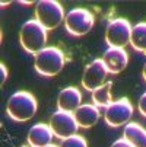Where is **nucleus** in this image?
Here are the masks:
<instances>
[{"label":"nucleus","instance_id":"f257e3e1","mask_svg":"<svg viewBox=\"0 0 146 147\" xmlns=\"http://www.w3.org/2000/svg\"><path fill=\"white\" fill-rule=\"evenodd\" d=\"M37 109H38V103L35 96L26 90H19L13 93L9 98L7 107H6V112L9 118L18 122H25L31 119L35 115Z\"/></svg>","mask_w":146,"mask_h":147},{"label":"nucleus","instance_id":"f03ea898","mask_svg":"<svg viewBox=\"0 0 146 147\" xmlns=\"http://www.w3.org/2000/svg\"><path fill=\"white\" fill-rule=\"evenodd\" d=\"M20 45L29 54H38L45 48L47 42V29L41 25L37 19L28 20L22 25L19 34Z\"/></svg>","mask_w":146,"mask_h":147},{"label":"nucleus","instance_id":"7ed1b4c3","mask_svg":"<svg viewBox=\"0 0 146 147\" xmlns=\"http://www.w3.org/2000/svg\"><path fill=\"white\" fill-rule=\"evenodd\" d=\"M35 70L44 77H53L58 74L65 66V54L60 48L45 47L35 55Z\"/></svg>","mask_w":146,"mask_h":147},{"label":"nucleus","instance_id":"20e7f679","mask_svg":"<svg viewBox=\"0 0 146 147\" xmlns=\"http://www.w3.org/2000/svg\"><path fill=\"white\" fill-rule=\"evenodd\" d=\"M35 18L47 31L56 29L66 19L65 10L56 0H41L35 5Z\"/></svg>","mask_w":146,"mask_h":147},{"label":"nucleus","instance_id":"39448f33","mask_svg":"<svg viewBox=\"0 0 146 147\" xmlns=\"http://www.w3.org/2000/svg\"><path fill=\"white\" fill-rule=\"evenodd\" d=\"M94 24H95L94 13H91V10L83 7L72 9L65 19L66 31L73 36H82L88 34L92 29Z\"/></svg>","mask_w":146,"mask_h":147},{"label":"nucleus","instance_id":"423d86ee","mask_svg":"<svg viewBox=\"0 0 146 147\" xmlns=\"http://www.w3.org/2000/svg\"><path fill=\"white\" fill-rule=\"evenodd\" d=\"M132 29L133 26L124 18L111 20L105 31V41L110 48H124L127 44H130Z\"/></svg>","mask_w":146,"mask_h":147},{"label":"nucleus","instance_id":"0eeeda50","mask_svg":"<svg viewBox=\"0 0 146 147\" xmlns=\"http://www.w3.org/2000/svg\"><path fill=\"white\" fill-rule=\"evenodd\" d=\"M133 115V105L127 98H121L114 100L104 112V119L110 127H121L124 124H129Z\"/></svg>","mask_w":146,"mask_h":147},{"label":"nucleus","instance_id":"6e6552de","mask_svg":"<svg viewBox=\"0 0 146 147\" xmlns=\"http://www.w3.org/2000/svg\"><path fill=\"white\" fill-rule=\"evenodd\" d=\"M48 125H50L53 134L60 140H65V138L75 136L77 133V128H79L75 115L72 112H65V111L54 112L50 118Z\"/></svg>","mask_w":146,"mask_h":147},{"label":"nucleus","instance_id":"1a4fd4ad","mask_svg":"<svg viewBox=\"0 0 146 147\" xmlns=\"http://www.w3.org/2000/svg\"><path fill=\"white\" fill-rule=\"evenodd\" d=\"M107 67L104 64L102 58H96L94 60L91 64H88L85 67L82 76V86L89 92H94L95 89H98L99 86L104 85V80L107 77Z\"/></svg>","mask_w":146,"mask_h":147},{"label":"nucleus","instance_id":"9d476101","mask_svg":"<svg viewBox=\"0 0 146 147\" xmlns=\"http://www.w3.org/2000/svg\"><path fill=\"white\" fill-rule=\"evenodd\" d=\"M102 61L108 73L118 74L126 69L129 63V55L124 51V48H108L102 55Z\"/></svg>","mask_w":146,"mask_h":147},{"label":"nucleus","instance_id":"9b49d317","mask_svg":"<svg viewBox=\"0 0 146 147\" xmlns=\"http://www.w3.org/2000/svg\"><path fill=\"white\" fill-rule=\"evenodd\" d=\"M82 105V93L79 92L77 88L69 86L63 89L58 93L57 98V108L58 111H65V112H75L79 107Z\"/></svg>","mask_w":146,"mask_h":147},{"label":"nucleus","instance_id":"f8f14e48","mask_svg":"<svg viewBox=\"0 0 146 147\" xmlns=\"http://www.w3.org/2000/svg\"><path fill=\"white\" fill-rule=\"evenodd\" d=\"M54 134L50 128V125L38 122L35 125H32L31 130L28 131V144L29 147H47L51 144Z\"/></svg>","mask_w":146,"mask_h":147},{"label":"nucleus","instance_id":"ddd939ff","mask_svg":"<svg viewBox=\"0 0 146 147\" xmlns=\"http://www.w3.org/2000/svg\"><path fill=\"white\" fill-rule=\"evenodd\" d=\"M76 122L80 128H91L92 125H95L99 119V108L95 107L94 103H85L80 105V107L73 112Z\"/></svg>","mask_w":146,"mask_h":147},{"label":"nucleus","instance_id":"4468645a","mask_svg":"<svg viewBox=\"0 0 146 147\" xmlns=\"http://www.w3.org/2000/svg\"><path fill=\"white\" fill-rule=\"evenodd\" d=\"M123 138H126L133 147H146V130L137 122L126 124Z\"/></svg>","mask_w":146,"mask_h":147},{"label":"nucleus","instance_id":"2eb2a0df","mask_svg":"<svg viewBox=\"0 0 146 147\" xmlns=\"http://www.w3.org/2000/svg\"><path fill=\"white\" fill-rule=\"evenodd\" d=\"M111 86H113V83L107 82V83H104L102 86H99L98 89H95L92 92V100H94L95 107L107 109L110 105L114 102L113 96H111Z\"/></svg>","mask_w":146,"mask_h":147},{"label":"nucleus","instance_id":"dca6fc26","mask_svg":"<svg viewBox=\"0 0 146 147\" xmlns=\"http://www.w3.org/2000/svg\"><path fill=\"white\" fill-rule=\"evenodd\" d=\"M130 44L133 50L139 53H146V22H139L133 26Z\"/></svg>","mask_w":146,"mask_h":147},{"label":"nucleus","instance_id":"f3484780","mask_svg":"<svg viewBox=\"0 0 146 147\" xmlns=\"http://www.w3.org/2000/svg\"><path fill=\"white\" fill-rule=\"evenodd\" d=\"M58 147H88V143H86V140L83 138L82 136L75 134V136L69 137V138L61 140Z\"/></svg>","mask_w":146,"mask_h":147},{"label":"nucleus","instance_id":"a211bd4d","mask_svg":"<svg viewBox=\"0 0 146 147\" xmlns=\"http://www.w3.org/2000/svg\"><path fill=\"white\" fill-rule=\"evenodd\" d=\"M137 107H139V112L146 118V92L140 96V99H139V105H137Z\"/></svg>","mask_w":146,"mask_h":147},{"label":"nucleus","instance_id":"6ab92c4d","mask_svg":"<svg viewBox=\"0 0 146 147\" xmlns=\"http://www.w3.org/2000/svg\"><path fill=\"white\" fill-rule=\"evenodd\" d=\"M111 147H133L126 138H118V140H115L114 143H113V146Z\"/></svg>","mask_w":146,"mask_h":147},{"label":"nucleus","instance_id":"aec40b11","mask_svg":"<svg viewBox=\"0 0 146 147\" xmlns=\"http://www.w3.org/2000/svg\"><path fill=\"white\" fill-rule=\"evenodd\" d=\"M0 76H2V77H0V83L3 85V83L6 82V79H7V76H9V73H7V67L3 64V63L0 64Z\"/></svg>","mask_w":146,"mask_h":147},{"label":"nucleus","instance_id":"412c9836","mask_svg":"<svg viewBox=\"0 0 146 147\" xmlns=\"http://www.w3.org/2000/svg\"><path fill=\"white\" fill-rule=\"evenodd\" d=\"M142 76H143V79H145V82H146V63H145L143 70H142Z\"/></svg>","mask_w":146,"mask_h":147},{"label":"nucleus","instance_id":"4be33fe9","mask_svg":"<svg viewBox=\"0 0 146 147\" xmlns=\"http://www.w3.org/2000/svg\"><path fill=\"white\" fill-rule=\"evenodd\" d=\"M47 147H58V146H54V144H50V146H47Z\"/></svg>","mask_w":146,"mask_h":147},{"label":"nucleus","instance_id":"5701e85b","mask_svg":"<svg viewBox=\"0 0 146 147\" xmlns=\"http://www.w3.org/2000/svg\"><path fill=\"white\" fill-rule=\"evenodd\" d=\"M22 147H26V146H22Z\"/></svg>","mask_w":146,"mask_h":147}]
</instances>
